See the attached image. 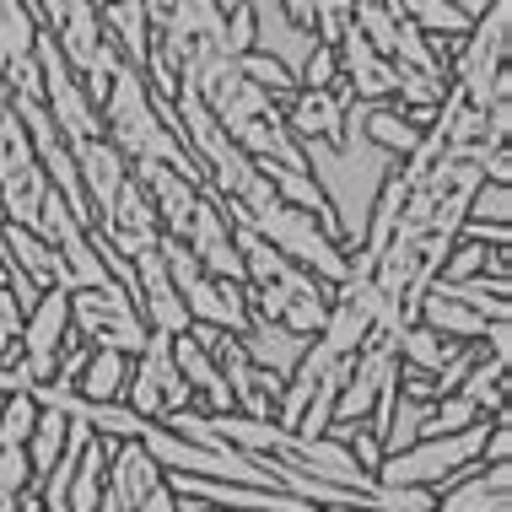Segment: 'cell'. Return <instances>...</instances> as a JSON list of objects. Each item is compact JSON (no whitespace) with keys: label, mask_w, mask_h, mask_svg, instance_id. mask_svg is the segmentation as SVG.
<instances>
[{"label":"cell","mask_w":512,"mask_h":512,"mask_svg":"<svg viewBox=\"0 0 512 512\" xmlns=\"http://www.w3.org/2000/svg\"><path fill=\"white\" fill-rule=\"evenodd\" d=\"M453 6H459V11H464V17H469V22H475V17H486V6H491V0H453Z\"/></svg>","instance_id":"1f68e13d"},{"label":"cell","mask_w":512,"mask_h":512,"mask_svg":"<svg viewBox=\"0 0 512 512\" xmlns=\"http://www.w3.org/2000/svg\"><path fill=\"white\" fill-rule=\"evenodd\" d=\"M486 265H491V248L459 238V243L448 248V259H442V275H437V281H475V275H486Z\"/></svg>","instance_id":"83f0119b"},{"label":"cell","mask_w":512,"mask_h":512,"mask_svg":"<svg viewBox=\"0 0 512 512\" xmlns=\"http://www.w3.org/2000/svg\"><path fill=\"white\" fill-rule=\"evenodd\" d=\"M124 383H130V356H119V351H92V362H87V372H81L76 394L92 399V405H119V399H124Z\"/></svg>","instance_id":"44dd1931"},{"label":"cell","mask_w":512,"mask_h":512,"mask_svg":"<svg viewBox=\"0 0 512 512\" xmlns=\"http://www.w3.org/2000/svg\"><path fill=\"white\" fill-rule=\"evenodd\" d=\"M426 410H432V405H421V399H405V394L394 389V405H389V415H383V421H378L383 459H389V453H405V448H415V442H421Z\"/></svg>","instance_id":"7402d4cb"},{"label":"cell","mask_w":512,"mask_h":512,"mask_svg":"<svg viewBox=\"0 0 512 512\" xmlns=\"http://www.w3.org/2000/svg\"><path fill=\"white\" fill-rule=\"evenodd\" d=\"M33 421H38L33 394H0V448H27Z\"/></svg>","instance_id":"cb8c5ba5"},{"label":"cell","mask_w":512,"mask_h":512,"mask_svg":"<svg viewBox=\"0 0 512 512\" xmlns=\"http://www.w3.org/2000/svg\"><path fill=\"white\" fill-rule=\"evenodd\" d=\"M362 135L378 151H389L394 162H405L415 146H421V130H415V124L399 114L394 103H367V119H362Z\"/></svg>","instance_id":"d6986e66"},{"label":"cell","mask_w":512,"mask_h":512,"mask_svg":"<svg viewBox=\"0 0 512 512\" xmlns=\"http://www.w3.org/2000/svg\"><path fill=\"white\" fill-rule=\"evenodd\" d=\"M238 71H243L248 81H254L259 92H270L275 103H286V98L297 92V76L286 71V65H275L270 54H254V49H248V54H238Z\"/></svg>","instance_id":"d4e9b609"},{"label":"cell","mask_w":512,"mask_h":512,"mask_svg":"<svg viewBox=\"0 0 512 512\" xmlns=\"http://www.w3.org/2000/svg\"><path fill=\"white\" fill-rule=\"evenodd\" d=\"M98 119H103L108 146H114L119 157L130 162V168H135V162H162V168L184 173L189 184H205L195 151L178 141L173 119L162 114L157 103H151V92H146L141 71L119 65V76H114V87H108V98H103V108H98Z\"/></svg>","instance_id":"7a4b0ae2"},{"label":"cell","mask_w":512,"mask_h":512,"mask_svg":"<svg viewBox=\"0 0 512 512\" xmlns=\"http://www.w3.org/2000/svg\"><path fill=\"white\" fill-rule=\"evenodd\" d=\"M195 512H221V507H205V502H200V507H195Z\"/></svg>","instance_id":"836d02e7"},{"label":"cell","mask_w":512,"mask_h":512,"mask_svg":"<svg viewBox=\"0 0 512 512\" xmlns=\"http://www.w3.org/2000/svg\"><path fill=\"white\" fill-rule=\"evenodd\" d=\"M71 335H81L92 351L135 356L151 329L141 324L130 292H124L119 281H103V286H81V292H71Z\"/></svg>","instance_id":"ba28073f"},{"label":"cell","mask_w":512,"mask_h":512,"mask_svg":"<svg viewBox=\"0 0 512 512\" xmlns=\"http://www.w3.org/2000/svg\"><path fill=\"white\" fill-rule=\"evenodd\" d=\"M98 27H103V44L114 49L130 71H146L151 27H146L141 0H98Z\"/></svg>","instance_id":"5bb4252c"},{"label":"cell","mask_w":512,"mask_h":512,"mask_svg":"<svg viewBox=\"0 0 512 512\" xmlns=\"http://www.w3.org/2000/svg\"><path fill=\"white\" fill-rule=\"evenodd\" d=\"M6 512H27V507H22V502H11V507H6Z\"/></svg>","instance_id":"d6a6232c"},{"label":"cell","mask_w":512,"mask_h":512,"mask_svg":"<svg viewBox=\"0 0 512 512\" xmlns=\"http://www.w3.org/2000/svg\"><path fill=\"white\" fill-rule=\"evenodd\" d=\"M238 345H243L248 362H254L259 372H270L275 383L292 378L297 362H302V351H308V340H302V335H292V329H281V324H265V318H254V324L238 335Z\"/></svg>","instance_id":"2e32d148"},{"label":"cell","mask_w":512,"mask_h":512,"mask_svg":"<svg viewBox=\"0 0 512 512\" xmlns=\"http://www.w3.org/2000/svg\"><path fill=\"white\" fill-rule=\"evenodd\" d=\"M0 259H6V265L17 270L38 297H44V292H76L65 259L54 254V248L38 238L33 227H11V221H6V232H0Z\"/></svg>","instance_id":"8fae6325"},{"label":"cell","mask_w":512,"mask_h":512,"mask_svg":"<svg viewBox=\"0 0 512 512\" xmlns=\"http://www.w3.org/2000/svg\"><path fill=\"white\" fill-rule=\"evenodd\" d=\"M432 496V512H512V464H469Z\"/></svg>","instance_id":"7c38bea8"},{"label":"cell","mask_w":512,"mask_h":512,"mask_svg":"<svg viewBox=\"0 0 512 512\" xmlns=\"http://www.w3.org/2000/svg\"><path fill=\"white\" fill-rule=\"evenodd\" d=\"M464 221H491V227H507V221H512V189L507 184H486V178H480V189L469 195V216Z\"/></svg>","instance_id":"4316f807"},{"label":"cell","mask_w":512,"mask_h":512,"mask_svg":"<svg viewBox=\"0 0 512 512\" xmlns=\"http://www.w3.org/2000/svg\"><path fill=\"white\" fill-rule=\"evenodd\" d=\"M507 44H512V0H491L486 17L469 22L464 44L448 60V87L469 108H496L512 103V76H507Z\"/></svg>","instance_id":"3957f363"},{"label":"cell","mask_w":512,"mask_h":512,"mask_svg":"<svg viewBox=\"0 0 512 512\" xmlns=\"http://www.w3.org/2000/svg\"><path fill=\"white\" fill-rule=\"evenodd\" d=\"M65 415L60 410H49V405H38V421H33V437H27V469H33V486H44L49 480V469L60 464V453H65Z\"/></svg>","instance_id":"ffe728a7"},{"label":"cell","mask_w":512,"mask_h":512,"mask_svg":"<svg viewBox=\"0 0 512 512\" xmlns=\"http://www.w3.org/2000/svg\"><path fill=\"white\" fill-rule=\"evenodd\" d=\"M486 432H491V421H475V426H464V432H453V437H421L415 448L405 453H389V459L378 464V475L372 480H383V486H415V491H442L459 469H469L480 459V448H486Z\"/></svg>","instance_id":"8992f818"},{"label":"cell","mask_w":512,"mask_h":512,"mask_svg":"<svg viewBox=\"0 0 512 512\" xmlns=\"http://www.w3.org/2000/svg\"><path fill=\"white\" fill-rule=\"evenodd\" d=\"M238 227H248L254 238H265L281 259H292L297 270H308L313 281H324L329 292L351 275V254L329 238L324 221H313L308 211H297V205H281L275 200L270 211H259L254 221H238Z\"/></svg>","instance_id":"277c9868"},{"label":"cell","mask_w":512,"mask_h":512,"mask_svg":"<svg viewBox=\"0 0 512 512\" xmlns=\"http://www.w3.org/2000/svg\"><path fill=\"white\" fill-rule=\"evenodd\" d=\"M432 292L437 297H448V302H464V308H475L480 318H512V275H475V281H432Z\"/></svg>","instance_id":"ac0fdd59"},{"label":"cell","mask_w":512,"mask_h":512,"mask_svg":"<svg viewBox=\"0 0 512 512\" xmlns=\"http://www.w3.org/2000/svg\"><path fill=\"white\" fill-rule=\"evenodd\" d=\"M297 87H308V92H329V87H340V60H335V44H313L308 65L297 71Z\"/></svg>","instance_id":"f546056e"},{"label":"cell","mask_w":512,"mask_h":512,"mask_svg":"<svg viewBox=\"0 0 512 512\" xmlns=\"http://www.w3.org/2000/svg\"><path fill=\"white\" fill-rule=\"evenodd\" d=\"M475 421H486L475 405H469L464 394H442L432 410H426V426H421V437H453V432H464V426H475Z\"/></svg>","instance_id":"484cf974"},{"label":"cell","mask_w":512,"mask_h":512,"mask_svg":"<svg viewBox=\"0 0 512 512\" xmlns=\"http://www.w3.org/2000/svg\"><path fill=\"white\" fill-rule=\"evenodd\" d=\"M345 103H351V87H329V92H308L297 87L292 98L281 103L286 114V130H292V141H340V124H345Z\"/></svg>","instance_id":"4fadbf2b"},{"label":"cell","mask_w":512,"mask_h":512,"mask_svg":"<svg viewBox=\"0 0 512 512\" xmlns=\"http://www.w3.org/2000/svg\"><path fill=\"white\" fill-rule=\"evenodd\" d=\"M415 324H426L432 335L453 340V345H475L480 335H486L491 318H480L475 308H464V302H448V297L426 292V297H421V308H415Z\"/></svg>","instance_id":"e0dca14e"},{"label":"cell","mask_w":512,"mask_h":512,"mask_svg":"<svg viewBox=\"0 0 512 512\" xmlns=\"http://www.w3.org/2000/svg\"><path fill=\"white\" fill-rule=\"evenodd\" d=\"M33 486V469H27L22 448H0V512L11 502H22V491Z\"/></svg>","instance_id":"f1b7e54d"},{"label":"cell","mask_w":512,"mask_h":512,"mask_svg":"<svg viewBox=\"0 0 512 512\" xmlns=\"http://www.w3.org/2000/svg\"><path fill=\"white\" fill-rule=\"evenodd\" d=\"M44 195H49V178L38 168L17 108H11V92L0 87V211H6L11 227H33Z\"/></svg>","instance_id":"52a82bcc"},{"label":"cell","mask_w":512,"mask_h":512,"mask_svg":"<svg viewBox=\"0 0 512 512\" xmlns=\"http://www.w3.org/2000/svg\"><path fill=\"white\" fill-rule=\"evenodd\" d=\"M459 394L486 415V421H491V415H502L507 410V362H491V356L480 351V362L469 367V378L459 383Z\"/></svg>","instance_id":"603a6c76"},{"label":"cell","mask_w":512,"mask_h":512,"mask_svg":"<svg viewBox=\"0 0 512 512\" xmlns=\"http://www.w3.org/2000/svg\"><path fill=\"white\" fill-rule=\"evenodd\" d=\"M362 119H367V103L351 98L345 103L340 141H302L308 178L318 184V195H324V205H329V232H335V243L345 248V254L362 248L372 200H378V189L389 184V173H394V157L367 141Z\"/></svg>","instance_id":"6da1fadb"},{"label":"cell","mask_w":512,"mask_h":512,"mask_svg":"<svg viewBox=\"0 0 512 512\" xmlns=\"http://www.w3.org/2000/svg\"><path fill=\"white\" fill-rule=\"evenodd\" d=\"M157 254H162V270H168L178 302H184V313H189V329L205 324V329H221V335H243V329L254 324L243 286H227V281H216V275H205L200 259L189 254L184 243L162 238Z\"/></svg>","instance_id":"5b68a950"},{"label":"cell","mask_w":512,"mask_h":512,"mask_svg":"<svg viewBox=\"0 0 512 512\" xmlns=\"http://www.w3.org/2000/svg\"><path fill=\"white\" fill-rule=\"evenodd\" d=\"M173 367H178V378L189 383V394L200 399V410H205V415H227V410H232L227 378L216 372L211 351H205L195 335H173Z\"/></svg>","instance_id":"9a60e30c"},{"label":"cell","mask_w":512,"mask_h":512,"mask_svg":"<svg viewBox=\"0 0 512 512\" xmlns=\"http://www.w3.org/2000/svg\"><path fill=\"white\" fill-rule=\"evenodd\" d=\"M119 405H130L141 421H162V415L195 405L189 383L173 367V335H146V345L130 356V383H124Z\"/></svg>","instance_id":"9c48e42d"},{"label":"cell","mask_w":512,"mask_h":512,"mask_svg":"<svg viewBox=\"0 0 512 512\" xmlns=\"http://www.w3.org/2000/svg\"><path fill=\"white\" fill-rule=\"evenodd\" d=\"M65 340H71V292H44L22 318V362L33 367L38 383L54 378Z\"/></svg>","instance_id":"30bf717a"},{"label":"cell","mask_w":512,"mask_h":512,"mask_svg":"<svg viewBox=\"0 0 512 512\" xmlns=\"http://www.w3.org/2000/svg\"><path fill=\"white\" fill-rule=\"evenodd\" d=\"M135 512H178V496H173L168 486H157V491H151V496H146V502L135 507Z\"/></svg>","instance_id":"4dcf8cb0"}]
</instances>
